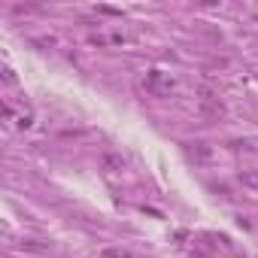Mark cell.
Listing matches in <instances>:
<instances>
[{
    "instance_id": "1",
    "label": "cell",
    "mask_w": 258,
    "mask_h": 258,
    "mask_svg": "<svg viewBox=\"0 0 258 258\" xmlns=\"http://www.w3.org/2000/svg\"><path fill=\"white\" fill-rule=\"evenodd\" d=\"M201 112L207 115V118H219L225 109H222V103H219V97H213L210 91H204L201 94Z\"/></svg>"
},
{
    "instance_id": "2",
    "label": "cell",
    "mask_w": 258,
    "mask_h": 258,
    "mask_svg": "<svg viewBox=\"0 0 258 258\" xmlns=\"http://www.w3.org/2000/svg\"><path fill=\"white\" fill-rule=\"evenodd\" d=\"M240 182H243L246 188H258V173H255V170H243V173H240Z\"/></svg>"
},
{
    "instance_id": "3",
    "label": "cell",
    "mask_w": 258,
    "mask_h": 258,
    "mask_svg": "<svg viewBox=\"0 0 258 258\" xmlns=\"http://www.w3.org/2000/svg\"><path fill=\"white\" fill-rule=\"evenodd\" d=\"M103 164H106V167H121V158H115V155H106V158H103Z\"/></svg>"
}]
</instances>
